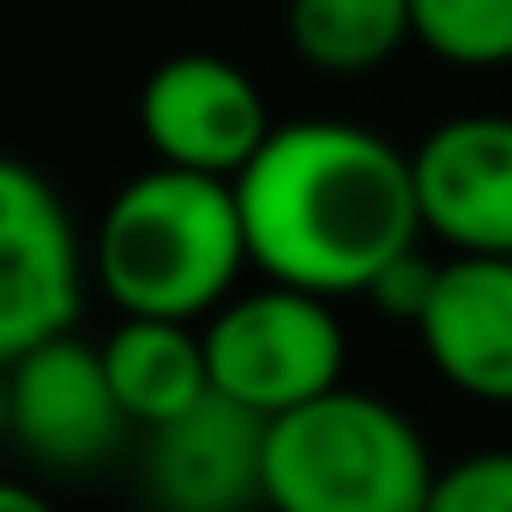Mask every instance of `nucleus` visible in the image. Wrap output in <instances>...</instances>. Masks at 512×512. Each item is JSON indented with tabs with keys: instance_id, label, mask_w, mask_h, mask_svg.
Instances as JSON below:
<instances>
[{
	"instance_id": "9d476101",
	"label": "nucleus",
	"mask_w": 512,
	"mask_h": 512,
	"mask_svg": "<svg viewBox=\"0 0 512 512\" xmlns=\"http://www.w3.org/2000/svg\"><path fill=\"white\" fill-rule=\"evenodd\" d=\"M416 338L452 392L512 404V260H446Z\"/></svg>"
},
{
	"instance_id": "4468645a",
	"label": "nucleus",
	"mask_w": 512,
	"mask_h": 512,
	"mask_svg": "<svg viewBox=\"0 0 512 512\" xmlns=\"http://www.w3.org/2000/svg\"><path fill=\"white\" fill-rule=\"evenodd\" d=\"M428 512H512V446H482L434 470Z\"/></svg>"
},
{
	"instance_id": "f03ea898",
	"label": "nucleus",
	"mask_w": 512,
	"mask_h": 512,
	"mask_svg": "<svg viewBox=\"0 0 512 512\" xmlns=\"http://www.w3.org/2000/svg\"><path fill=\"white\" fill-rule=\"evenodd\" d=\"M247 229L235 181L145 169L133 175L91 229V278L127 320H211L241 278Z\"/></svg>"
},
{
	"instance_id": "ddd939ff",
	"label": "nucleus",
	"mask_w": 512,
	"mask_h": 512,
	"mask_svg": "<svg viewBox=\"0 0 512 512\" xmlns=\"http://www.w3.org/2000/svg\"><path fill=\"white\" fill-rule=\"evenodd\" d=\"M410 37L446 67H512V0H410Z\"/></svg>"
},
{
	"instance_id": "1a4fd4ad",
	"label": "nucleus",
	"mask_w": 512,
	"mask_h": 512,
	"mask_svg": "<svg viewBox=\"0 0 512 512\" xmlns=\"http://www.w3.org/2000/svg\"><path fill=\"white\" fill-rule=\"evenodd\" d=\"M145 494L157 512H253L266 506V416L229 398H199L151 428Z\"/></svg>"
},
{
	"instance_id": "9b49d317",
	"label": "nucleus",
	"mask_w": 512,
	"mask_h": 512,
	"mask_svg": "<svg viewBox=\"0 0 512 512\" xmlns=\"http://www.w3.org/2000/svg\"><path fill=\"white\" fill-rule=\"evenodd\" d=\"M103 368H109V386H115L127 422L145 434L187 416L199 398H211L205 338L175 320H121L103 338Z\"/></svg>"
},
{
	"instance_id": "6e6552de",
	"label": "nucleus",
	"mask_w": 512,
	"mask_h": 512,
	"mask_svg": "<svg viewBox=\"0 0 512 512\" xmlns=\"http://www.w3.org/2000/svg\"><path fill=\"white\" fill-rule=\"evenodd\" d=\"M422 229L452 260H512V115H452L416 151Z\"/></svg>"
},
{
	"instance_id": "f257e3e1",
	"label": "nucleus",
	"mask_w": 512,
	"mask_h": 512,
	"mask_svg": "<svg viewBox=\"0 0 512 512\" xmlns=\"http://www.w3.org/2000/svg\"><path fill=\"white\" fill-rule=\"evenodd\" d=\"M247 260L266 284L308 296H368L422 235L410 157L356 121H278L241 175Z\"/></svg>"
},
{
	"instance_id": "0eeeda50",
	"label": "nucleus",
	"mask_w": 512,
	"mask_h": 512,
	"mask_svg": "<svg viewBox=\"0 0 512 512\" xmlns=\"http://www.w3.org/2000/svg\"><path fill=\"white\" fill-rule=\"evenodd\" d=\"M127 410L109 386L103 344L61 332L19 362H7V440H19L49 470H97L121 434Z\"/></svg>"
},
{
	"instance_id": "f3484780",
	"label": "nucleus",
	"mask_w": 512,
	"mask_h": 512,
	"mask_svg": "<svg viewBox=\"0 0 512 512\" xmlns=\"http://www.w3.org/2000/svg\"><path fill=\"white\" fill-rule=\"evenodd\" d=\"M0 440H7V368H0Z\"/></svg>"
},
{
	"instance_id": "423d86ee",
	"label": "nucleus",
	"mask_w": 512,
	"mask_h": 512,
	"mask_svg": "<svg viewBox=\"0 0 512 512\" xmlns=\"http://www.w3.org/2000/svg\"><path fill=\"white\" fill-rule=\"evenodd\" d=\"M266 91L253 85L229 55L187 49L145 73L139 85V133L163 169L235 181L260 145L272 139Z\"/></svg>"
},
{
	"instance_id": "20e7f679",
	"label": "nucleus",
	"mask_w": 512,
	"mask_h": 512,
	"mask_svg": "<svg viewBox=\"0 0 512 512\" xmlns=\"http://www.w3.org/2000/svg\"><path fill=\"white\" fill-rule=\"evenodd\" d=\"M205 374L211 392L253 410V416H290L344 386V326L326 296L266 284L229 296L205 320Z\"/></svg>"
},
{
	"instance_id": "2eb2a0df",
	"label": "nucleus",
	"mask_w": 512,
	"mask_h": 512,
	"mask_svg": "<svg viewBox=\"0 0 512 512\" xmlns=\"http://www.w3.org/2000/svg\"><path fill=\"white\" fill-rule=\"evenodd\" d=\"M434 284H440V266L428 260L422 247H410L404 260H392V266L368 284V302H374L380 320H392V326H416V320L428 314V302H434Z\"/></svg>"
},
{
	"instance_id": "7ed1b4c3",
	"label": "nucleus",
	"mask_w": 512,
	"mask_h": 512,
	"mask_svg": "<svg viewBox=\"0 0 512 512\" xmlns=\"http://www.w3.org/2000/svg\"><path fill=\"white\" fill-rule=\"evenodd\" d=\"M434 458L416 422L374 392H326L266 422L272 512H428Z\"/></svg>"
},
{
	"instance_id": "dca6fc26",
	"label": "nucleus",
	"mask_w": 512,
	"mask_h": 512,
	"mask_svg": "<svg viewBox=\"0 0 512 512\" xmlns=\"http://www.w3.org/2000/svg\"><path fill=\"white\" fill-rule=\"evenodd\" d=\"M0 512H55L31 482H13V476H0Z\"/></svg>"
},
{
	"instance_id": "39448f33",
	"label": "nucleus",
	"mask_w": 512,
	"mask_h": 512,
	"mask_svg": "<svg viewBox=\"0 0 512 512\" xmlns=\"http://www.w3.org/2000/svg\"><path fill=\"white\" fill-rule=\"evenodd\" d=\"M91 247L55 181L25 157H0V368L73 332Z\"/></svg>"
},
{
	"instance_id": "f8f14e48",
	"label": "nucleus",
	"mask_w": 512,
	"mask_h": 512,
	"mask_svg": "<svg viewBox=\"0 0 512 512\" xmlns=\"http://www.w3.org/2000/svg\"><path fill=\"white\" fill-rule=\"evenodd\" d=\"M284 37L314 73L362 79L410 43V0H290Z\"/></svg>"
}]
</instances>
